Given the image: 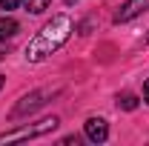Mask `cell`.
Wrapping results in <instances>:
<instances>
[{
	"mask_svg": "<svg viewBox=\"0 0 149 146\" xmlns=\"http://www.w3.org/2000/svg\"><path fill=\"white\" fill-rule=\"evenodd\" d=\"M72 32H74L72 17H69V15H55V17L29 40V46H26V60H29V63L46 60L49 55H55L57 49L72 37Z\"/></svg>",
	"mask_w": 149,
	"mask_h": 146,
	"instance_id": "1",
	"label": "cell"
},
{
	"mask_svg": "<svg viewBox=\"0 0 149 146\" xmlns=\"http://www.w3.org/2000/svg\"><path fill=\"white\" fill-rule=\"evenodd\" d=\"M57 126H60V120L52 115V117H43V120H37V123L12 129V132H3V135H0V143H17V140H29V138H43V135L55 132Z\"/></svg>",
	"mask_w": 149,
	"mask_h": 146,
	"instance_id": "2",
	"label": "cell"
},
{
	"mask_svg": "<svg viewBox=\"0 0 149 146\" xmlns=\"http://www.w3.org/2000/svg\"><path fill=\"white\" fill-rule=\"evenodd\" d=\"M60 89H40V92H32V95H26V97H20V103L12 109V117H23V115H32L35 109L40 106H46L49 103V97H55Z\"/></svg>",
	"mask_w": 149,
	"mask_h": 146,
	"instance_id": "3",
	"label": "cell"
},
{
	"mask_svg": "<svg viewBox=\"0 0 149 146\" xmlns=\"http://www.w3.org/2000/svg\"><path fill=\"white\" fill-rule=\"evenodd\" d=\"M143 12H149V0H126L115 12V23H129V20H135L138 15H143Z\"/></svg>",
	"mask_w": 149,
	"mask_h": 146,
	"instance_id": "4",
	"label": "cell"
},
{
	"mask_svg": "<svg viewBox=\"0 0 149 146\" xmlns=\"http://www.w3.org/2000/svg\"><path fill=\"white\" fill-rule=\"evenodd\" d=\"M83 132H86V138H89L92 143H103V140L109 138V123H106L103 117H89L86 126H83Z\"/></svg>",
	"mask_w": 149,
	"mask_h": 146,
	"instance_id": "5",
	"label": "cell"
},
{
	"mask_svg": "<svg viewBox=\"0 0 149 146\" xmlns=\"http://www.w3.org/2000/svg\"><path fill=\"white\" fill-rule=\"evenodd\" d=\"M17 29H20V23L15 17H3V20H0V43L9 40V37H15V35H17Z\"/></svg>",
	"mask_w": 149,
	"mask_h": 146,
	"instance_id": "6",
	"label": "cell"
},
{
	"mask_svg": "<svg viewBox=\"0 0 149 146\" xmlns=\"http://www.w3.org/2000/svg\"><path fill=\"white\" fill-rule=\"evenodd\" d=\"M23 6H26V12H32V15H43V12L52 6V0H23Z\"/></svg>",
	"mask_w": 149,
	"mask_h": 146,
	"instance_id": "7",
	"label": "cell"
},
{
	"mask_svg": "<svg viewBox=\"0 0 149 146\" xmlns=\"http://www.w3.org/2000/svg\"><path fill=\"white\" fill-rule=\"evenodd\" d=\"M118 109H123V112H135L138 109V97L135 95H118Z\"/></svg>",
	"mask_w": 149,
	"mask_h": 146,
	"instance_id": "8",
	"label": "cell"
},
{
	"mask_svg": "<svg viewBox=\"0 0 149 146\" xmlns=\"http://www.w3.org/2000/svg\"><path fill=\"white\" fill-rule=\"evenodd\" d=\"M20 3H23V0H0V6H3L6 12H12V9H17Z\"/></svg>",
	"mask_w": 149,
	"mask_h": 146,
	"instance_id": "9",
	"label": "cell"
},
{
	"mask_svg": "<svg viewBox=\"0 0 149 146\" xmlns=\"http://www.w3.org/2000/svg\"><path fill=\"white\" fill-rule=\"evenodd\" d=\"M143 100H146V103H149V80H146V83H143Z\"/></svg>",
	"mask_w": 149,
	"mask_h": 146,
	"instance_id": "10",
	"label": "cell"
},
{
	"mask_svg": "<svg viewBox=\"0 0 149 146\" xmlns=\"http://www.w3.org/2000/svg\"><path fill=\"white\" fill-rule=\"evenodd\" d=\"M3 83H6V77H3V74H0V89H3Z\"/></svg>",
	"mask_w": 149,
	"mask_h": 146,
	"instance_id": "11",
	"label": "cell"
},
{
	"mask_svg": "<svg viewBox=\"0 0 149 146\" xmlns=\"http://www.w3.org/2000/svg\"><path fill=\"white\" fill-rule=\"evenodd\" d=\"M63 3H69V6H72V3H77V0H63Z\"/></svg>",
	"mask_w": 149,
	"mask_h": 146,
	"instance_id": "12",
	"label": "cell"
},
{
	"mask_svg": "<svg viewBox=\"0 0 149 146\" xmlns=\"http://www.w3.org/2000/svg\"><path fill=\"white\" fill-rule=\"evenodd\" d=\"M146 43H149V35H146Z\"/></svg>",
	"mask_w": 149,
	"mask_h": 146,
	"instance_id": "13",
	"label": "cell"
}]
</instances>
